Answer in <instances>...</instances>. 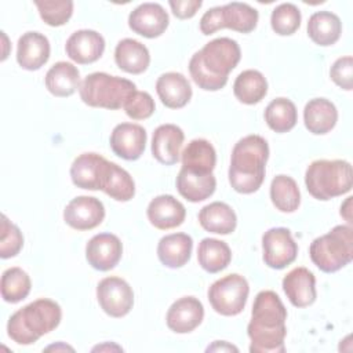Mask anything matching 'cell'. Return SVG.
I'll use <instances>...</instances> for the list:
<instances>
[{
  "mask_svg": "<svg viewBox=\"0 0 353 353\" xmlns=\"http://www.w3.org/2000/svg\"><path fill=\"white\" fill-rule=\"evenodd\" d=\"M287 309L280 296L270 290L256 294L247 334L251 339V353H283L285 350L284 338Z\"/></svg>",
  "mask_w": 353,
  "mask_h": 353,
  "instance_id": "obj_1",
  "label": "cell"
},
{
  "mask_svg": "<svg viewBox=\"0 0 353 353\" xmlns=\"http://www.w3.org/2000/svg\"><path fill=\"white\" fill-rule=\"evenodd\" d=\"M240 58L241 51L236 40L218 37L192 55L189 72L201 90L218 91L226 85L228 76L237 66Z\"/></svg>",
  "mask_w": 353,
  "mask_h": 353,
  "instance_id": "obj_2",
  "label": "cell"
},
{
  "mask_svg": "<svg viewBox=\"0 0 353 353\" xmlns=\"http://www.w3.org/2000/svg\"><path fill=\"white\" fill-rule=\"evenodd\" d=\"M269 145L261 135H247L233 148L229 165V183L243 194L256 192L265 179Z\"/></svg>",
  "mask_w": 353,
  "mask_h": 353,
  "instance_id": "obj_3",
  "label": "cell"
},
{
  "mask_svg": "<svg viewBox=\"0 0 353 353\" xmlns=\"http://www.w3.org/2000/svg\"><path fill=\"white\" fill-rule=\"evenodd\" d=\"M61 319V306L52 299L40 298L11 314L7 323V335L18 345H32L55 330Z\"/></svg>",
  "mask_w": 353,
  "mask_h": 353,
  "instance_id": "obj_4",
  "label": "cell"
},
{
  "mask_svg": "<svg viewBox=\"0 0 353 353\" xmlns=\"http://www.w3.org/2000/svg\"><path fill=\"white\" fill-rule=\"evenodd\" d=\"M307 192L317 200H330L350 192L353 170L346 160H314L305 172Z\"/></svg>",
  "mask_w": 353,
  "mask_h": 353,
  "instance_id": "obj_5",
  "label": "cell"
},
{
  "mask_svg": "<svg viewBox=\"0 0 353 353\" xmlns=\"http://www.w3.org/2000/svg\"><path fill=\"white\" fill-rule=\"evenodd\" d=\"M135 91L137 85L131 80L105 72L87 74L79 87L80 98L85 105L109 110L124 108L125 101Z\"/></svg>",
  "mask_w": 353,
  "mask_h": 353,
  "instance_id": "obj_6",
  "label": "cell"
},
{
  "mask_svg": "<svg viewBox=\"0 0 353 353\" xmlns=\"http://www.w3.org/2000/svg\"><path fill=\"white\" fill-rule=\"evenodd\" d=\"M312 262L324 273H334L353 259V228L336 225L328 233L314 239L309 247Z\"/></svg>",
  "mask_w": 353,
  "mask_h": 353,
  "instance_id": "obj_7",
  "label": "cell"
},
{
  "mask_svg": "<svg viewBox=\"0 0 353 353\" xmlns=\"http://www.w3.org/2000/svg\"><path fill=\"white\" fill-rule=\"evenodd\" d=\"M250 294L245 277L230 273L214 281L208 288L207 296L212 309L222 316H237L243 312Z\"/></svg>",
  "mask_w": 353,
  "mask_h": 353,
  "instance_id": "obj_8",
  "label": "cell"
},
{
  "mask_svg": "<svg viewBox=\"0 0 353 353\" xmlns=\"http://www.w3.org/2000/svg\"><path fill=\"white\" fill-rule=\"evenodd\" d=\"M97 299L108 316L119 319L131 312L134 306V291L124 279L110 276L98 283Z\"/></svg>",
  "mask_w": 353,
  "mask_h": 353,
  "instance_id": "obj_9",
  "label": "cell"
},
{
  "mask_svg": "<svg viewBox=\"0 0 353 353\" xmlns=\"http://www.w3.org/2000/svg\"><path fill=\"white\" fill-rule=\"evenodd\" d=\"M262 258L272 269H284L298 255V245L287 228H272L262 236Z\"/></svg>",
  "mask_w": 353,
  "mask_h": 353,
  "instance_id": "obj_10",
  "label": "cell"
},
{
  "mask_svg": "<svg viewBox=\"0 0 353 353\" xmlns=\"http://www.w3.org/2000/svg\"><path fill=\"white\" fill-rule=\"evenodd\" d=\"M103 218L105 207L99 199L92 196H77L63 210L65 223L76 230H91L101 225Z\"/></svg>",
  "mask_w": 353,
  "mask_h": 353,
  "instance_id": "obj_11",
  "label": "cell"
},
{
  "mask_svg": "<svg viewBox=\"0 0 353 353\" xmlns=\"http://www.w3.org/2000/svg\"><path fill=\"white\" fill-rule=\"evenodd\" d=\"M168 23V14L159 3H142L128 15L130 29L146 39L161 36Z\"/></svg>",
  "mask_w": 353,
  "mask_h": 353,
  "instance_id": "obj_12",
  "label": "cell"
},
{
  "mask_svg": "<svg viewBox=\"0 0 353 353\" xmlns=\"http://www.w3.org/2000/svg\"><path fill=\"white\" fill-rule=\"evenodd\" d=\"M123 244L116 234L99 233L91 237L85 245V258L88 263L99 272H108L120 262Z\"/></svg>",
  "mask_w": 353,
  "mask_h": 353,
  "instance_id": "obj_13",
  "label": "cell"
},
{
  "mask_svg": "<svg viewBox=\"0 0 353 353\" xmlns=\"http://www.w3.org/2000/svg\"><path fill=\"white\" fill-rule=\"evenodd\" d=\"M146 131L135 123H120L110 134V148L113 153L124 160H138L146 146Z\"/></svg>",
  "mask_w": 353,
  "mask_h": 353,
  "instance_id": "obj_14",
  "label": "cell"
},
{
  "mask_svg": "<svg viewBox=\"0 0 353 353\" xmlns=\"http://www.w3.org/2000/svg\"><path fill=\"white\" fill-rule=\"evenodd\" d=\"M204 319V306L194 296H182L168 309L167 327L176 334H188L196 330Z\"/></svg>",
  "mask_w": 353,
  "mask_h": 353,
  "instance_id": "obj_15",
  "label": "cell"
},
{
  "mask_svg": "<svg viewBox=\"0 0 353 353\" xmlns=\"http://www.w3.org/2000/svg\"><path fill=\"white\" fill-rule=\"evenodd\" d=\"M65 50L72 61L80 65L92 63L102 57L105 51V39L95 30L80 29L69 36Z\"/></svg>",
  "mask_w": 353,
  "mask_h": 353,
  "instance_id": "obj_16",
  "label": "cell"
},
{
  "mask_svg": "<svg viewBox=\"0 0 353 353\" xmlns=\"http://www.w3.org/2000/svg\"><path fill=\"white\" fill-rule=\"evenodd\" d=\"M108 160L98 153L79 154L70 165V178L74 186L87 190H101L103 170Z\"/></svg>",
  "mask_w": 353,
  "mask_h": 353,
  "instance_id": "obj_17",
  "label": "cell"
},
{
  "mask_svg": "<svg viewBox=\"0 0 353 353\" xmlns=\"http://www.w3.org/2000/svg\"><path fill=\"white\" fill-rule=\"evenodd\" d=\"M146 215L149 222L160 230L174 229L181 226L186 218L183 204L171 194H160L150 200Z\"/></svg>",
  "mask_w": 353,
  "mask_h": 353,
  "instance_id": "obj_18",
  "label": "cell"
},
{
  "mask_svg": "<svg viewBox=\"0 0 353 353\" xmlns=\"http://www.w3.org/2000/svg\"><path fill=\"white\" fill-rule=\"evenodd\" d=\"M283 290L295 307L310 306L317 296L316 277L303 266L294 268L284 276Z\"/></svg>",
  "mask_w": 353,
  "mask_h": 353,
  "instance_id": "obj_19",
  "label": "cell"
},
{
  "mask_svg": "<svg viewBox=\"0 0 353 353\" xmlns=\"http://www.w3.org/2000/svg\"><path fill=\"white\" fill-rule=\"evenodd\" d=\"M183 141L185 134L181 127L175 124H161L153 132L152 154L159 163L172 165L179 160Z\"/></svg>",
  "mask_w": 353,
  "mask_h": 353,
  "instance_id": "obj_20",
  "label": "cell"
},
{
  "mask_svg": "<svg viewBox=\"0 0 353 353\" xmlns=\"http://www.w3.org/2000/svg\"><path fill=\"white\" fill-rule=\"evenodd\" d=\"M50 41L40 32H26L18 39L17 62L25 70H39L50 58Z\"/></svg>",
  "mask_w": 353,
  "mask_h": 353,
  "instance_id": "obj_21",
  "label": "cell"
},
{
  "mask_svg": "<svg viewBox=\"0 0 353 353\" xmlns=\"http://www.w3.org/2000/svg\"><path fill=\"white\" fill-rule=\"evenodd\" d=\"M179 194L190 203H199L215 192L216 179L212 172H196L181 168L175 181Z\"/></svg>",
  "mask_w": 353,
  "mask_h": 353,
  "instance_id": "obj_22",
  "label": "cell"
},
{
  "mask_svg": "<svg viewBox=\"0 0 353 353\" xmlns=\"http://www.w3.org/2000/svg\"><path fill=\"white\" fill-rule=\"evenodd\" d=\"M156 92L161 103L170 109H181L192 98L190 83L178 72H167L159 76L156 81Z\"/></svg>",
  "mask_w": 353,
  "mask_h": 353,
  "instance_id": "obj_23",
  "label": "cell"
},
{
  "mask_svg": "<svg viewBox=\"0 0 353 353\" xmlns=\"http://www.w3.org/2000/svg\"><path fill=\"white\" fill-rule=\"evenodd\" d=\"M338 121V110L327 98H313L303 109V123L309 132L323 135L330 132Z\"/></svg>",
  "mask_w": 353,
  "mask_h": 353,
  "instance_id": "obj_24",
  "label": "cell"
},
{
  "mask_svg": "<svg viewBox=\"0 0 353 353\" xmlns=\"http://www.w3.org/2000/svg\"><path fill=\"white\" fill-rule=\"evenodd\" d=\"M193 240L186 233H171L160 239L157 256L160 262L171 269L182 268L190 259Z\"/></svg>",
  "mask_w": 353,
  "mask_h": 353,
  "instance_id": "obj_25",
  "label": "cell"
},
{
  "mask_svg": "<svg viewBox=\"0 0 353 353\" xmlns=\"http://www.w3.org/2000/svg\"><path fill=\"white\" fill-rule=\"evenodd\" d=\"M116 65L131 74L143 73L150 63V54L145 44L135 39H123L114 48Z\"/></svg>",
  "mask_w": 353,
  "mask_h": 353,
  "instance_id": "obj_26",
  "label": "cell"
},
{
  "mask_svg": "<svg viewBox=\"0 0 353 353\" xmlns=\"http://www.w3.org/2000/svg\"><path fill=\"white\" fill-rule=\"evenodd\" d=\"M199 222L201 228L210 233L230 234L236 229L237 216L229 204L214 201L200 210Z\"/></svg>",
  "mask_w": 353,
  "mask_h": 353,
  "instance_id": "obj_27",
  "label": "cell"
},
{
  "mask_svg": "<svg viewBox=\"0 0 353 353\" xmlns=\"http://www.w3.org/2000/svg\"><path fill=\"white\" fill-rule=\"evenodd\" d=\"M342 33L339 17L331 11H317L307 21V36L321 47L335 44Z\"/></svg>",
  "mask_w": 353,
  "mask_h": 353,
  "instance_id": "obj_28",
  "label": "cell"
},
{
  "mask_svg": "<svg viewBox=\"0 0 353 353\" xmlns=\"http://www.w3.org/2000/svg\"><path fill=\"white\" fill-rule=\"evenodd\" d=\"M46 87L47 90L59 98L70 97L80 87V72L79 69L65 61L54 63L46 74Z\"/></svg>",
  "mask_w": 353,
  "mask_h": 353,
  "instance_id": "obj_29",
  "label": "cell"
},
{
  "mask_svg": "<svg viewBox=\"0 0 353 353\" xmlns=\"http://www.w3.org/2000/svg\"><path fill=\"white\" fill-rule=\"evenodd\" d=\"M258 11L247 3L232 1L219 6L221 29H232L240 33H250L256 28Z\"/></svg>",
  "mask_w": 353,
  "mask_h": 353,
  "instance_id": "obj_30",
  "label": "cell"
},
{
  "mask_svg": "<svg viewBox=\"0 0 353 353\" xmlns=\"http://www.w3.org/2000/svg\"><path fill=\"white\" fill-rule=\"evenodd\" d=\"M101 190L116 201H128L135 194V183L124 168L116 163L108 161L103 170Z\"/></svg>",
  "mask_w": 353,
  "mask_h": 353,
  "instance_id": "obj_31",
  "label": "cell"
},
{
  "mask_svg": "<svg viewBox=\"0 0 353 353\" xmlns=\"http://www.w3.org/2000/svg\"><path fill=\"white\" fill-rule=\"evenodd\" d=\"M182 168L196 172H212L216 164V152L210 141L197 138L188 143L181 153Z\"/></svg>",
  "mask_w": 353,
  "mask_h": 353,
  "instance_id": "obj_32",
  "label": "cell"
},
{
  "mask_svg": "<svg viewBox=\"0 0 353 353\" xmlns=\"http://www.w3.org/2000/svg\"><path fill=\"white\" fill-rule=\"evenodd\" d=\"M199 265L208 273H218L228 268L232 261V251L229 245L218 239L205 237L200 241L197 248Z\"/></svg>",
  "mask_w": 353,
  "mask_h": 353,
  "instance_id": "obj_33",
  "label": "cell"
},
{
  "mask_svg": "<svg viewBox=\"0 0 353 353\" xmlns=\"http://www.w3.org/2000/svg\"><path fill=\"white\" fill-rule=\"evenodd\" d=\"M233 92L241 103L254 105L261 102L268 94V81L259 70L247 69L236 77Z\"/></svg>",
  "mask_w": 353,
  "mask_h": 353,
  "instance_id": "obj_34",
  "label": "cell"
},
{
  "mask_svg": "<svg viewBox=\"0 0 353 353\" xmlns=\"http://www.w3.org/2000/svg\"><path fill=\"white\" fill-rule=\"evenodd\" d=\"M270 200L281 212H294L301 204V192L294 178L276 175L270 183Z\"/></svg>",
  "mask_w": 353,
  "mask_h": 353,
  "instance_id": "obj_35",
  "label": "cell"
},
{
  "mask_svg": "<svg viewBox=\"0 0 353 353\" xmlns=\"http://www.w3.org/2000/svg\"><path fill=\"white\" fill-rule=\"evenodd\" d=\"M265 121L270 130L279 134L292 130L298 121L295 103L284 97L273 99L265 109Z\"/></svg>",
  "mask_w": 353,
  "mask_h": 353,
  "instance_id": "obj_36",
  "label": "cell"
},
{
  "mask_svg": "<svg viewBox=\"0 0 353 353\" xmlns=\"http://www.w3.org/2000/svg\"><path fill=\"white\" fill-rule=\"evenodd\" d=\"M30 277L21 268H8L1 274V296L8 303H17L25 299L30 292Z\"/></svg>",
  "mask_w": 353,
  "mask_h": 353,
  "instance_id": "obj_37",
  "label": "cell"
},
{
  "mask_svg": "<svg viewBox=\"0 0 353 353\" xmlns=\"http://www.w3.org/2000/svg\"><path fill=\"white\" fill-rule=\"evenodd\" d=\"M301 11L292 3L279 4L270 15L272 29L280 36L294 34L301 26Z\"/></svg>",
  "mask_w": 353,
  "mask_h": 353,
  "instance_id": "obj_38",
  "label": "cell"
},
{
  "mask_svg": "<svg viewBox=\"0 0 353 353\" xmlns=\"http://www.w3.org/2000/svg\"><path fill=\"white\" fill-rule=\"evenodd\" d=\"M41 19L50 26L65 25L73 14L72 0H36L34 1Z\"/></svg>",
  "mask_w": 353,
  "mask_h": 353,
  "instance_id": "obj_39",
  "label": "cell"
},
{
  "mask_svg": "<svg viewBox=\"0 0 353 353\" xmlns=\"http://www.w3.org/2000/svg\"><path fill=\"white\" fill-rule=\"evenodd\" d=\"M23 245V236L17 225H14L6 215H1V234H0V256L3 259L12 258L19 254Z\"/></svg>",
  "mask_w": 353,
  "mask_h": 353,
  "instance_id": "obj_40",
  "label": "cell"
},
{
  "mask_svg": "<svg viewBox=\"0 0 353 353\" xmlns=\"http://www.w3.org/2000/svg\"><path fill=\"white\" fill-rule=\"evenodd\" d=\"M125 114L132 120H145L149 119L156 109L152 95L146 91H135L124 103Z\"/></svg>",
  "mask_w": 353,
  "mask_h": 353,
  "instance_id": "obj_41",
  "label": "cell"
},
{
  "mask_svg": "<svg viewBox=\"0 0 353 353\" xmlns=\"http://www.w3.org/2000/svg\"><path fill=\"white\" fill-rule=\"evenodd\" d=\"M331 80L342 90L350 91L353 88V59L350 55L338 58L330 69Z\"/></svg>",
  "mask_w": 353,
  "mask_h": 353,
  "instance_id": "obj_42",
  "label": "cell"
},
{
  "mask_svg": "<svg viewBox=\"0 0 353 353\" xmlns=\"http://www.w3.org/2000/svg\"><path fill=\"white\" fill-rule=\"evenodd\" d=\"M172 14L179 19H189L196 15L201 7V0H170L168 1Z\"/></svg>",
  "mask_w": 353,
  "mask_h": 353,
  "instance_id": "obj_43",
  "label": "cell"
},
{
  "mask_svg": "<svg viewBox=\"0 0 353 353\" xmlns=\"http://www.w3.org/2000/svg\"><path fill=\"white\" fill-rule=\"evenodd\" d=\"M207 352H239V349L226 341H215L207 347Z\"/></svg>",
  "mask_w": 353,
  "mask_h": 353,
  "instance_id": "obj_44",
  "label": "cell"
},
{
  "mask_svg": "<svg viewBox=\"0 0 353 353\" xmlns=\"http://www.w3.org/2000/svg\"><path fill=\"white\" fill-rule=\"evenodd\" d=\"M352 196H349L345 203L341 205V215L347 221V223H352Z\"/></svg>",
  "mask_w": 353,
  "mask_h": 353,
  "instance_id": "obj_45",
  "label": "cell"
},
{
  "mask_svg": "<svg viewBox=\"0 0 353 353\" xmlns=\"http://www.w3.org/2000/svg\"><path fill=\"white\" fill-rule=\"evenodd\" d=\"M103 349H108V350H109V349H110V350H112V349L123 350V349H121L120 346H117V345H110V346H109V345H101V346H95L92 350H103Z\"/></svg>",
  "mask_w": 353,
  "mask_h": 353,
  "instance_id": "obj_46",
  "label": "cell"
},
{
  "mask_svg": "<svg viewBox=\"0 0 353 353\" xmlns=\"http://www.w3.org/2000/svg\"><path fill=\"white\" fill-rule=\"evenodd\" d=\"M51 349H55V350H58V349H63V350H73V347H70V346H68V345H58V346H55V345H52V346H48L47 347V350H51Z\"/></svg>",
  "mask_w": 353,
  "mask_h": 353,
  "instance_id": "obj_47",
  "label": "cell"
},
{
  "mask_svg": "<svg viewBox=\"0 0 353 353\" xmlns=\"http://www.w3.org/2000/svg\"><path fill=\"white\" fill-rule=\"evenodd\" d=\"M1 36H3V40H4V47H7V36H6V33L4 32H1ZM7 50H4V52H3V57H1V61H4L6 58H7Z\"/></svg>",
  "mask_w": 353,
  "mask_h": 353,
  "instance_id": "obj_48",
  "label": "cell"
}]
</instances>
